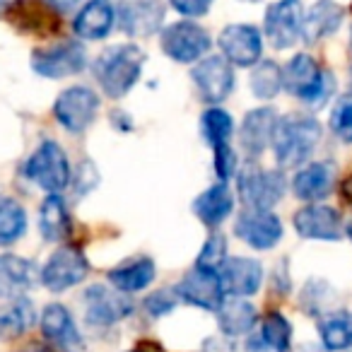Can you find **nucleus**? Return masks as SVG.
<instances>
[{"mask_svg": "<svg viewBox=\"0 0 352 352\" xmlns=\"http://www.w3.org/2000/svg\"><path fill=\"white\" fill-rule=\"evenodd\" d=\"M321 342L326 350H347L352 347V316L350 314H328L318 326Z\"/></svg>", "mask_w": 352, "mask_h": 352, "instance_id": "473e14b6", "label": "nucleus"}, {"mask_svg": "<svg viewBox=\"0 0 352 352\" xmlns=\"http://www.w3.org/2000/svg\"><path fill=\"white\" fill-rule=\"evenodd\" d=\"M256 307L249 304L246 299H222V304L217 307V326L227 338H239L249 336L256 326Z\"/></svg>", "mask_w": 352, "mask_h": 352, "instance_id": "bb28decb", "label": "nucleus"}, {"mask_svg": "<svg viewBox=\"0 0 352 352\" xmlns=\"http://www.w3.org/2000/svg\"><path fill=\"white\" fill-rule=\"evenodd\" d=\"M285 174L280 169H261V166L249 164L239 174L236 182V193L241 203L251 210H270L278 206L285 196Z\"/></svg>", "mask_w": 352, "mask_h": 352, "instance_id": "20e7f679", "label": "nucleus"}, {"mask_svg": "<svg viewBox=\"0 0 352 352\" xmlns=\"http://www.w3.org/2000/svg\"><path fill=\"white\" fill-rule=\"evenodd\" d=\"M169 3H171V8H174L176 12H182V15L203 17L212 8L215 0H169Z\"/></svg>", "mask_w": 352, "mask_h": 352, "instance_id": "ea45409f", "label": "nucleus"}, {"mask_svg": "<svg viewBox=\"0 0 352 352\" xmlns=\"http://www.w3.org/2000/svg\"><path fill=\"white\" fill-rule=\"evenodd\" d=\"M60 12H56L46 0H12L6 8V17L25 34L54 36L60 32Z\"/></svg>", "mask_w": 352, "mask_h": 352, "instance_id": "f8f14e48", "label": "nucleus"}, {"mask_svg": "<svg viewBox=\"0 0 352 352\" xmlns=\"http://www.w3.org/2000/svg\"><path fill=\"white\" fill-rule=\"evenodd\" d=\"M34 263L20 256H0V299L25 297L39 280Z\"/></svg>", "mask_w": 352, "mask_h": 352, "instance_id": "4be33fe9", "label": "nucleus"}, {"mask_svg": "<svg viewBox=\"0 0 352 352\" xmlns=\"http://www.w3.org/2000/svg\"><path fill=\"white\" fill-rule=\"evenodd\" d=\"M34 321V307L25 297L6 299L0 304V338H17Z\"/></svg>", "mask_w": 352, "mask_h": 352, "instance_id": "c756f323", "label": "nucleus"}, {"mask_svg": "<svg viewBox=\"0 0 352 352\" xmlns=\"http://www.w3.org/2000/svg\"><path fill=\"white\" fill-rule=\"evenodd\" d=\"M275 126H278V111L270 107L254 109L244 116L239 131V142L249 157H258L273 140Z\"/></svg>", "mask_w": 352, "mask_h": 352, "instance_id": "412c9836", "label": "nucleus"}, {"mask_svg": "<svg viewBox=\"0 0 352 352\" xmlns=\"http://www.w3.org/2000/svg\"><path fill=\"white\" fill-rule=\"evenodd\" d=\"M215 152V174L220 176V182H230L236 171V152L230 145L217 147Z\"/></svg>", "mask_w": 352, "mask_h": 352, "instance_id": "58836bf2", "label": "nucleus"}, {"mask_svg": "<svg viewBox=\"0 0 352 352\" xmlns=\"http://www.w3.org/2000/svg\"><path fill=\"white\" fill-rule=\"evenodd\" d=\"M176 302H179V294H176V289H157V292H152L150 297L145 299V311L150 314V316L160 318V316H166L169 311H174Z\"/></svg>", "mask_w": 352, "mask_h": 352, "instance_id": "4c0bfd02", "label": "nucleus"}, {"mask_svg": "<svg viewBox=\"0 0 352 352\" xmlns=\"http://www.w3.org/2000/svg\"><path fill=\"white\" fill-rule=\"evenodd\" d=\"M283 89V70L273 60H263L256 63L254 73H251V92L258 99H273Z\"/></svg>", "mask_w": 352, "mask_h": 352, "instance_id": "72a5a7b5", "label": "nucleus"}, {"mask_svg": "<svg viewBox=\"0 0 352 352\" xmlns=\"http://www.w3.org/2000/svg\"><path fill=\"white\" fill-rule=\"evenodd\" d=\"M318 140H321V123L311 116L294 113V116L278 118L270 145L278 164L287 169V166H302L304 162H309Z\"/></svg>", "mask_w": 352, "mask_h": 352, "instance_id": "f03ea898", "label": "nucleus"}, {"mask_svg": "<svg viewBox=\"0 0 352 352\" xmlns=\"http://www.w3.org/2000/svg\"><path fill=\"white\" fill-rule=\"evenodd\" d=\"M331 131L340 138L345 145H352V97H345L333 107L331 111Z\"/></svg>", "mask_w": 352, "mask_h": 352, "instance_id": "c9c22d12", "label": "nucleus"}, {"mask_svg": "<svg viewBox=\"0 0 352 352\" xmlns=\"http://www.w3.org/2000/svg\"><path fill=\"white\" fill-rule=\"evenodd\" d=\"M6 10V0H0V12Z\"/></svg>", "mask_w": 352, "mask_h": 352, "instance_id": "de8ad7c7", "label": "nucleus"}, {"mask_svg": "<svg viewBox=\"0 0 352 352\" xmlns=\"http://www.w3.org/2000/svg\"><path fill=\"white\" fill-rule=\"evenodd\" d=\"M340 193H342V198H345V203L352 208V174L347 176L345 182L340 184Z\"/></svg>", "mask_w": 352, "mask_h": 352, "instance_id": "a18cd8bd", "label": "nucleus"}, {"mask_svg": "<svg viewBox=\"0 0 352 352\" xmlns=\"http://www.w3.org/2000/svg\"><path fill=\"white\" fill-rule=\"evenodd\" d=\"M27 232V212L12 198H0V246L15 244Z\"/></svg>", "mask_w": 352, "mask_h": 352, "instance_id": "2f4dec72", "label": "nucleus"}, {"mask_svg": "<svg viewBox=\"0 0 352 352\" xmlns=\"http://www.w3.org/2000/svg\"><path fill=\"white\" fill-rule=\"evenodd\" d=\"M164 20L160 0H123L118 8V25L131 36H150Z\"/></svg>", "mask_w": 352, "mask_h": 352, "instance_id": "aec40b11", "label": "nucleus"}, {"mask_svg": "<svg viewBox=\"0 0 352 352\" xmlns=\"http://www.w3.org/2000/svg\"><path fill=\"white\" fill-rule=\"evenodd\" d=\"M113 20H116V12H113L111 3L109 0H89L85 3V8L75 17V34L80 39L97 41L111 32Z\"/></svg>", "mask_w": 352, "mask_h": 352, "instance_id": "393cba45", "label": "nucleus"}, {"mask_svg": "<svg viewBox=\"0 0 352 352\" xmlns=\"http://www.w3.org/2000/svg\"><path fill=\"white\" fill-rule=\"evenodd\" d=\"M46 3H49L56 12H68V10H73V8L78 6L80 0H46Z\"/></svg>", "mask_w": 352, "mask_h": 352, "instance_id": "c03bdc74", "label": "nucleus"}, {"mask_svg": "<svg viewBox=\"0 0 352 352\" xmlns=\"http://www.w3.org/2000/svg\"><path fill=\"white\" fill-rule=\"evenodd\" d=\"M342 25V8L336 0H316L311 6V10L307 12V17L302 20V36L304 41L314 44L321 41L326 36H331L333 32H338V27Z\"/></svg>", "mask_w": 352, "mask_h": 352, "instance_id": "a878e982", "label": "nucleus"}, {"mask_svg": "<svg viewBox=\"0 0 352 352\" xmlns=\"http://www.w3.org/2000/svg\"><path fill=\"white\" fill-rule=\"evenodd\" d=\"M234 210V196L227 188L225 182L206 188L201 196L193 201V212L208 227H220Z\"/></svg>", "mask_w": 352, "mask_h": 352, "instance_id": "b1692460", "label": "nucleus"}, {"mask_svg": "<svg viewBox=\"0 0 352 352\" xmlns=\"http://www.w3.org/2000/svg\"><path fill=\"white\" fill-rule=\"evenodd\" d=\"M85 318L92 326H111V323L123 321L133 314V302L126 297V292L107 285H92L82 294Z\"/></svg>", "mask_w": 352, "mask_h": 352, "instance_id": "1a4fd4ad", "label": "nucleus"}, {"mask_svg": "<svg viewBox=\"0 0 352 352\" xmlns=\"http://www.w3.org/2000/svg\"><path fill=\"white\" fill-rule=\"evenodd\" d=\"M222 49V56L230 60L232 65H241V68H251L261 60V51H263V41H261V32L251 25H230L222 30L220 39H217Z\"/></svg>", "mask_w": 352, "mask_h": 352, "instance_id": "f3484780", "label": "nucleus"}, {"mask_svg": "<svg viewBox=\"0 0 352 352\" xmlns=\"http://www.w3.org/2000/svg\"><path fill=\"white\" fill-rule=\"evenodd\" d=\"M201 131L208 145H210L212 150H217V147L230 145L232 133H234V121H232V116L225 109L212 107L201 116Z\"/></svg>", "mask_w": 352, "mask_h": 352, "instance_id": "7c9ffc66", "label": "nucleus"}, {"mask_svg": "<svg viewBox=\"0 0 352 352\" xmlns=\"http://www.w3.org/2000/svg\"><path fill=\"white\" fill-rule=\"evenodd\" d=\"M217 273H220L222 289L230 297H251L258 292L261 283H263V265L254 258H244V256L227 258Z\"/></svg>", "mask_w": 352, "mask_h": 352, "instance_id": "6ab92c4d", "label": "nucleus"}, {"mask_svg": "<svg viewBox=\"0 0 352 352\" xmlns=\"http://www.w3.org/2000/svg\"><path fill=\"white\" fill-rule=\"evenodd\" d=\"M89 273V263L85 254L75 246H63L58 249L46 265L41 268V285L51 292H65V289L80 285Z\"/></svg>", "mask_w": 352, "mask_h": 352, "instance_id": "9d476101", "label": "nucleus"}, {"mask_svg": "<svg viewBox=\"0 0 352 352\" xmlns=\"http://www.w3.org/2000/svg\"><path fill=\"white\" fill-rule=\"evenodd\" d=\"M25 176L49 193H60L70 184V164L65 150L54 140H44L25 164Z\"/></svg>", "mask_w": 352, "mask_h": 352, "instance_id": "39448f33", "label": "nucleus"}, {"mask_svg": "<svg viewBox=\"0 0 352 352\" xmlns=\"http://www.w3.org/2000/svg\"><path fill=\"white\" fill-rule=\"evenodd\" d=\"M176 294L186 304L208 309V311H217V307H220L222 299H225L220 273H217V270L198 268V265L182 280V283L176 285Z\"/></svg>", "mask_w": 352, "mask_h": 352, "instance_id": "dca6fc26", "label": "nucleus"}, {"mask_svg": "<svg viewBox=\"0 0 352 352\" xmlns=\"http://www.w3.org/2000/svg\"><path fill=\"white\" fill-rule=\"evenodd\" d=\"M85 65H87V54L80 41H60V44L36 49L32 54V70L49 80L78 75L85 70Z\"/></svg>", "mask_w": 352, "mask_h": 352, "instance_id": "423d86ee", "label": "nucleus"}, {"mask_svg": "<svg viewBox=\"0 0 352 352\" xmlns=\"http://www.w3.org/2000/svg\"><path fill=\"white\" fill-rule=\"evenodd\" d=\"M345 232H347V236L352 239V225H347V230H345Z\"/></svg>", "mask_w": 352, "mask_h": 352, "instance_id": "49530a36", "label": "nucleus"}, {"mask_svg": "<svg viewBox=\"0 0 352 352\" xmlns=\"http://www.w3.org/2000/svg\"><path fill=\"white\" fill-rule=\"evenodd\" d=\"M227 261V239L222 234H212L201 249L196 265L206 270H220V265Z\"/></svg>", "mask_w": 352, "mask_h": 352, "instance_id": "e433bc0d", "label": "nucleus"}, {"mask_svg": "<svg viewBox=\"0 0 352 352\" xmlns=\"http://www.w3.org/2000/svg\"><path fill=\"white\" fill-rule=\"evenodd\" d=\"M145 63V54L133 44L111 46L102 51L94 60V78L104 94L111 99H121L138 85Z\"/></svg>", "mask_w": 352, "mask_h": 352, "instance_id": "f257e3e1", "label": "nucleus"}, {"mask_svg": "<svg viewBox=\"0 0 352 352\" xmlns=\"http://www.w3.org/2000/svg\"><path fill=\"white\" fill-rule=\"evenodd\" d=\"M333 182H336V166L328 162H311L297 171L292 179V191L299 201L316 203L331 193Z\"/></svg>", "mask_w": 352, "mask_h": 352, "instance_id": "5701e85b", "label": "nucleus"}, {"mask_svg": "<svg viewBox=\"0 0 352 352\" xmlns=\"http://www.w3.org/2000/svg\"><path fill=\"white\" fill-rule=\"evenodd\" d=\"M39 232L46 241H63L70 234V215L58 193H49L39 210Z\"/></svg>", "mask_w": 352, "mask_h": 352, "instance_id": "c85d7f7f", "label": "nucleus"}, {"mask_svg": "<svg viewBox=\"0 0 352 352\" xmlns=\"http://www.w3.org/2000/svg\"><path fill=\"white\" fill-rule=\"evenodd\" d=\"M58 123L70 133H82L94 123L99 113V97L89 87H68L58 94L54 104Z\"/></svg>", "mask_w": 352, "mask_h": 352, "instance_id": "6e6552de", "label": "nucleus"}, {"mask_svg": "<svg viewBox=\"0 0 352 352\" xmlns=\"http://www.w3.org/2000/svg\"><path fill=\"white\" fill-rule=\"evenodd\" d=\"M15 352H56V350L51 345H46V342L32 340V342H25L22 347H17Z\"/></svg>", "mask_w": 352, "mask_h": 352, "instance_id": "79ce46f5", "label": "nucleus"}, {"mask_svg": "<svg viewBox=\"0 0 352 352\" xmlns=\"http://www.w3.org/2000/svg\"><path fill=\"white\" fill-rule=\"evenodd\" d=\"M191 78L201 99L208 104L225 102L234 89V70L225 56H208V58L198 60Z\"/></svg>", "mask_w": 352, "mask_h": 352, "instance_id": "9b49d317", "label": "nucleus"}, {"mask_svg": "<svg viewBox=\"0 0 352 352\" xmlns=\"http://www.w3.org/2000/svg\"><path fill=\"white\" fill-rule=\"evenodd\" d=\"M261 338L275 350L287 352L289 342H292V323L283 316L280 311H270L261 323Z\"/></svg>", "mask_w": 352, "mask_h": 352, "instance_id": "f704fd0d", "label": "nucleus"}, {"mask_svg": "<svg viewBox=\"0 0 352 352\" xmlns=\"http://www.w3.org/2000/svg\"><path fill=\"white\" fill-rule=\"evenodd\" d=\"M246 352H280V350H275V347L268 345L263 338L256 336V338H249V342H246Z\"/></svg>", "mask_w": 352, "mask_h": 352, "instance_id": "a19ab883", "label": "nucleus"}, {"mask_svg": "<svg viewBox=\"0 0 352 352\" xmlns=\"http://www.w3.org/2000/svg\"><path fill=\"white\" fill-rule=\"evenodd\" d=\"M302 3L278 0L265 12V36L278 51L289 49L302 36Z\"/></svg>", "mask_w": 352, "mask_h": 352, "instance_id": "4468645a", "label": "nucleus"}, {"mask_svg": "<svg viewBox=\"0 0 352 352\" xmlns=\"http://www.w3.org/2000/svg\"><path fill=\"white\" fill-rule=\"evenodd\" d=\"M283 87L307 107H323L336 89V78L328 70H321L318 63L307 54H297L283 70Z\"/></svg>", "mask_w": 352, "mask_h": 352, "instance_id": "7ed1b4c3", "label": "nucleus"}, {"mask_svg": "<svg viewBox=\"0 0 352 352\" xmlns=\"http://www.w3.org/2000/svg\"><path fill=\"white\" fill-rule=\"evenodd\" d=\"M41 333L58 352H80L85 347L82 336L63 304H46L41 311Z\"/></svg>", "mask_w": 352, "mask_h": 352, "instance_id": "a211bd4d", "label": "nucleus"}, {"mask_svg": "<svg viewBox=\"0 0 352 352\" xmlns=\"http://www.w3.org/2000/svg\"><path fill=\"white\" fill-rule=\"evenodd\" d=\"M294 230L302 239L309 241H340L342 220L340 212L331 206L309 203L294 212Z\"/></svg>", "mask_w": 352, "mask_h": 352, "instance_id": "2eb2a0df", "label": "nucleus"}, {"mask_svg": "<svg viewBox=\"0 0 352 352\" xmlns=\"http://www.w3.org/2000/svg\"><path fill=\"white\" fill-rule=\"evenodd\" d=\"M157 275V265L150 258L140 256V258H131L121 263L118 268L109 270V283L121 292H140V289L150 287L152 280Z\"/></svg>", "mask_w": 352, "mask_h": 352, "instance_id": "cd10ccee", "label": "nucleus"}, {"mask_svg": "<svg viewBox=\"0 0 352 352\" xmlns=\"http://www.w3.org/2000/svg\"><path fill=\"white\" fill-rule=\"evenodd\" d=\"M234 234L244 241L246 246L258 251H268L280 244L283 239V222L278 215L268 210H251L246 208L239 212L234 222Z\"/></svg>", "mask_w": 352, "mask_h": 352, "instance_id": "ddd939ff", "label": "nucleus"}, {"mask_svg": "<svg viewBox=\"0 0 352 352\" xmlns=\"http://www.w3.org/2000/svg\"><path fill=\"white\" fill-rule=\"evenodd\" d=\"M350 49H352V36H350Z\"/></svg>", "mask_w": 352, "mask_h": 352, "instance_id": "8fccbe9b", "label": "nucleus"}, {"mask_svg": "<svg viewBox=\"0 0 352 352\" xmlns=\"http://www.w3.org/2000/svg\"><path fill=\"white\" fill-rule=\"evenodd\" d=\"M162 51L176 63H196L210 51L212 39L196 22H174L162 32Z\"/></svg>", "mask_w": 352, "mask_h": 352, "instance_id": "0eeeda50", "label": "nucleus"}, {"mask_svg": "<svg viewBox=\"0 0 352 352\" xmlns=\"http://www.w3.org/2000/svg\"><path fill=\"white\" fill-rule=\"evenodd\" d=\"M131 352H164V347H162L160 342H155V340H140Z\"/></svg>", "mask_w": 352, "mask_h": 352, "instance_id": "37998d69", "label": "nucleus"}, {"mask_svg": "<svg viewBox=\"0 0 352 352\" xmlns=\"http://www.w3.org/2000/svg\"><path fill=\"white\" fill-rule=\"evenodd\" d=\"M350 75H352V70H350Z\"/></svg>", "mask_w": 352, "mask_h": 352, "instance_id": "3c124183", "label": "nucleus"}, {"mask_svg": "<svg viewBox=\"0 0 352 352\" xmlns=\"http://www.w3.org/2000/svg\"><path fill=\"white\" fill-rule=\"evenodd\" d=\"M241 3H261V0H241Z\"/></svg>", "mask_w": 352, "mask_h": 352, "instance_id": "09e8293b", "label": "nucleus"}]
</instances>
